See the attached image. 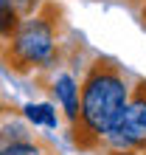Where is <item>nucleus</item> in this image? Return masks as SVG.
<instances>
[{"instance_id":"3","label":"nucleus","mask_w":146,"mask_h":155,"mask_svg":"<svg viewBox=\"0 0 146 155\" xmlns=\"http://www.w3.org/2000/svg\"><path fill=\"white\" fill-rule=\"evenodd\" d=\"M132 152L146 155V82H138L129 90V102L124 107V116L115 127Z\"/></svg>"},{"instance_id":"1","label":"nucleus","mask_w":146,"mask_h":155,"mask_svg":"<svg viewBox=\"0 0 146 155\" xmlns=\"http://www.w3.org/2000/svg\"><path fill=\"white\" fill-rule=\"evenodd\" d=\"M129 79L118 62L98 57L79 85V110L73 118V144L79 150H98L104 135L118 127L129 102Z\"/></svg>"},{"instance_id":"2","label":"nucleus","mask_w":146,"mask_h":155,"mask_svg":"<svg viewBox=\"0 0 146 155\" xmlns=\"http://www.w3.org/2000/svg\"><path fill=\"white\" fill-rule=\"evenodd\" d=\"M65 28L62 6L42 3L31 17H25L14 37L8 40V48L3 51V62L14 74H25L31 68L51 65L59 48V37Z\"/></svg>"},{"instance_id":"4","label":"nucleus","mask_w":146,"mask_h":155,"mask_svg":"<svg viewBox=\"0 0 146 155\" xmlns=\"http://www.w3.org/2000/svg\"><path fill=\"white\" fill-rule=\"evenodd\" d=\"M53 93H56L59 104L65 107L68 118L73 121V118H76V110H79V85H76V79H73L70 74L56 76V82H53Z\"/></svg>"},{"instance_id":"8","label":"nucleus","mask_w":146,"mask_h":155,"mask_svg":"<svg viewBox=\"0 0 146 155\" xmlns=\"http://www.w3.org/2000/svg\"><path fill=\"white\" fill-rule=\"evenodd\" d=\"M25 118H28L34 127L42 124V127H48V130H56V124H59L56 110H53L51 104H28L25 107Z\"/></svg>"},{"instance_id":"10","label":"nucleus","mask_w":146,"mask_h":155,"mask_svg":"<svg viewBox=\"0 0 146 155\" xmlns=\"http://www.w3.org/2000/svg\"><path fill=\"white\" fill-rule=\"evenodd\" d=\"M143 23H146V0H143Z\"/></svg>"},{"instance_id":"5","label":"nucleus","mask_w":146,"mask_h":155,"mask_svg":"<svg viewBox=\"0 0 146 155\" xmlns=\"http://www.w3.org/2000/svg\"><path fill=\"white\" fill-rule=\"evenodd\" d=\"M0 155H56V147H53L51 138H42V135H34L28 141L11 144V147H3Z\"/></svg>"},{"instance_id":"6","label":"nucleus","mask_w":146,"mask_h":155,"mask_svg":"<svg viewBox=\"0 0 146 155\" xmlns=\"http://www.w3.org/2000/svg\"><path fill=\"white\" fill-rule=\"evenodd\" d=\"M34 138V133L28 130V124L25 121H6V124H0V150L3 147H11V144H20V141H28Z\"/></svg>"},{"instance_id":"7","label":"nucleus","mask_w":146,"mask_h":155,"mask_svg":"<svg viewBox=\"0 0 146 155\" xmlns=\"http://www.w3.org/2000/svg\"><path fill=\"white\" fill-rule=\"evenodd\" d=\"M20 14L14 12V6L8 3V0H0V40H11L14 37V31L20 28Z\"/></svg>"},{"instance_id":"9","label":"nucleus","mask_w":146,"mask_h":155,"mask_svg":"<svg viewBox=\"0 0 146 155\" xmlns=\"http://www.w3.org/2000/svg\"><path fill=\"white\" fill-rule=\"evenodd\" d=\"M8 3L14 6V12L20 14V20H25V17H31L36 8L42 6V0H8Z\"/></svg>"}]
</instances>
